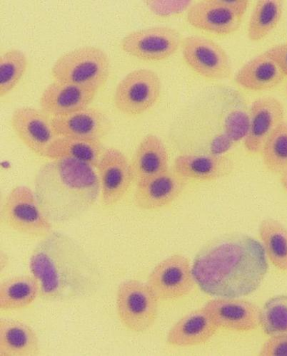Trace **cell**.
Wrapping results in <instances>:
<instances>
[{
    "label": "cell",
    "mask_w": 287,
    "mask_h": 356,
    "mask_svg": "<svg viewBox=\"0 0 287 356\" xmlns=\"http://www.w3.org/2000/svg\"><path fill=\"white\" fill-rule=\"evenodd\" d=\"M195 284L215 298L240 299L261 286L268 271L263 245L247 234L221 237L201 250L192 264Z\"/></svg>",
    "instance_id": "cell-1"
},
{
    "label": "cell",
    "mask_w": 287,
    "mask_h": 356,
    "mask_svg": "<svg viewBox=\"0 0 287 356\" xmlns=\"http://www.w3.org/2000/svg\"><path fill=\"white\" fill-rule=\"evenodd\" d=\"M41 298L47 302L70 303L87 298L100 281L92 257L71 236L52 232L43 237L30 260Z\"/></svg>",
    "instance_id": "cell-2"
},
{
    "label": "cell",
    "mask_w": 287,
    "mask_h": 356,
    "mask_svg": "<svg viewBox=\"0 0 287 356\" xmlns=\"http://www.w3.org/2000/svg\"><path fill=\"white\" fill-rule=\"evenodd\" d=\"M35 194L52 224L69 222L88 212L98 200L97 168L71 159L50 160L37 172Z\"/></svg>",
    "instance_id": "cell-3"
},
{
    "label": "cell",
    "mask_w": 287,
    "mask_h": 356,
    "mask_svg": "<svg viewBox=\"0 0 287 356\" xmlns=\"http://www.w3.org/2000/svg\"><path fill=\"white\" fill-rule=\"evenodd\" d=\"M110 73L107 54L101 49L82 47L67 52L54 64L51 74L54 81L89 87L99 92Z\"/></svg>",
    "instance_id": "cell-4"
},
{
    "label": "cell",
    "mask_w": 287,
    "mask_h": 356,
    "mask_svg": "<svg viewBox=\"0 0 287 356\" xmlns=\"http://www.w3.org/2000/svg\"><path fill=\"white\" fill-rule=\"evenodd\" d=\"M158 302L148 284L137 280L123 282L117 292L116 305L120 321L135 334L147 332L158 316Z\"/></svg>",
    "instance_id": "cell-5"
},
{
    "label": "cell",
    "mask_w": 287,
    "mask_h": 356,
    "mask_svg": "<svg viewBox=\"0 0 287 356\" xmlns=\"http://www.w3.org/2000/svg\"><path fill=\"white\" fill-rule=\"evenodd\" d=\"M1 218L12 229L30 236L43 238L52 232V224L41 210L35 193L25 186H17L8 195Z\"/></svg>",
    "instance_id": "cell-6"
},
{
    "label": "cell",
    "mask_w": 287,
    "mask_h": 356,
    "mask_svg": "<svg viewBox=\"0 0 287 356\" xmlns=\"http://www.w3.org/2000/svg\"><path fill=\"white\" fill-rule=\"evenodd\" d=\"M161 90V80L156 72L149 69L136 70L118 83L114 96V104L122 113L138 116L157 104Z\"/></svg>",
    "instance_id": "cell-7"
},
{
    "label": "cell",
    "mask_w": 287,
    "mask_h": 356,
    "mask_svg": "<svg viewBox=\"0 0 287 356\" xmlns=\"http://www.w3.org/2000/svg\"><path fill=\"white\" fill-rule=\"evenodd\" d=\"M183 41L176 29L154 26L130 33L122 40L121 47L125 53L141 60L160 62L176 53Z\"/></svg>",
    "instance_id": "cell-8"
},
{
    "label": "cell",
    "mask_w": 287,
    "mask_h": 356,
    "mask_svg": "<svg viewBox=\"0 0 287 356\" xmlns=\"http://www.w3.org/2000/svg\"><path fill=\"white\" fill-rule=\"evenodd\" d=\"M194 284L189 261L182 254L171 255L160 262L147 283L159 301L183 298L193 290Z\"/></svg>",
    "instance_id": "cell-9"
},
{
    "label": "cell",
    "mask_w": 287,
    "mask_h": 356,
    "mask_svg": "<svg viewBox=\"0 0 287 356\" xmlns=\"http://www.w3.org/2000/svg\"><path fill=\"white\" fill-rule=\"evenodd\" d=\"M183 56L188 67L201 76L224 80L232 74V66L224 49L210 39L192 35L183 39Z\"/></svg>",
    "instance_id": "cell-10"
},
{
    "label": "cell",
    "mask_w": 287,
    "mask_h": 356,
    "mask_svg": "<svg viewBox=\"0 0 287 356\" xmlns=\"http://www.w3.org/2000/svg\"><path fill=\"white\" fill-rule=\"evenodd\" d=\"M97 170L101 204L110 209L124 199L134 181L132 163L116 148L109 147L105 149Z\"/></svg>",
    "instance_id": "cell-11"
},
{
    "label": "cell",
    "mask_w": 287,
    "mask_h": 356,
    "mask_svg": "<svg viewBox=\"0 0 287 356\" xmlns=\"http://www.w3.org/2000/svg\"><path fill=\"white\" fill-rule=\"evenodd\" d=\"M11 127L18 138L36 155L46 158L49 147L57 136L50 116L32 107L16 109Z\"/></svg>",
    "instance_id": "cell-12"
},
{
    "label": "cell",
    "mask_w": 287,
    "mask_h": 356,
    "mask_svg": "<svg viewBox=\"0 0 287 356\" xmlns=\"http://www.w3.org/2000/svg\"><path fill=\"white\" fill-rule=\"evenodd\" d=\"M283 104L272 97L258 98L251 104L244 145L251 155L261 154L273 132L284 122Z\"/></svg>",
    "instance_id": "cell-13"
},
{
    "label": "cell",
    "mask_w": 287,
    "mask_h": 356,
    "mask_svg": "<svg viewBox=\"0 0 287 356\" xmlns=\"http://www.w3.org/2000/svg\"><path fill=\"white\" fill-rule=\"evenodd\" d=\"M59 137H72L102 141L110 132L108 116L100 109L87 107L67 114L50 116Z\"/></svg>",
    "instance_id": "cell-14"
},
{
    "label": "cell",
    "mask_w": 287,
    "mask_h": 356,
    "mask_svg": "<svg viewBox=\"0 0 287 356\" xmlns=\"http://www.w3.org/2000/svg\"><path fill=\"white\" fill-rule=\"evenodd\" d=\"M204 309L219 330L249 332L261 326V309L248 301L217 298L208 302Z\"/></svg>",
    "instance_id": "cell-15"
},
{
    "label": "cell",
    "mask_w": 287,
    "mask_h": 356,
    "mask_svg": "<svg viewBox=\"0 0 287 356\" xmlns=\"http://www.w3.org/2000/svg\"><path fill=\"white\" fill-rule=\"evenodd\" d=\"M187 182L173 170L137 183L134 202L138 209L156 211L173 202L183 193Z\"/></svg>",
    "instance_id": "cell-16"
},
{
    "label": "cell",
    "mask_w": 287,
    "mask_h": 356,
    "mask_svg": "<svg viewBox=\"0 0 287 356\" xmlns=\"http://www.w3.org/2000/svg\"><path fill=\"white\" fill-rule=\"evenodd\" d=\"M98 93L89 87L54 81L42 93L40 108L49 116L67 114L88 107Z\"/></svg>",
    "instance_id": "cell-17"
},
{
    "label": "cell",
    "mask_w": 287,
    "mask_h": 356,
    "mask_svg": "<svg viewBox=\"0 0 287 356\" xmlns=\"http://www.w3.org/2000/svg\"><path fill=\"white\" fill-rule=\"evenodd\" d=\"M243 17L222 4L219 0L199 1L188 9L187 20L196 29L226 36L238 31Z\"/></svg>",
    "instance_id": "cell-18"
},
{
    "label": "cell",
    "mask_w": 287,
    "mask_h": 356,
    "mask_svg": "<svg viewBox=\"0 0 287 356\" xmlns=\"http://www.w3.org/2000/svg\"><path fill=\"white\" fill-rule=\"evenodd\" d=\"M219 329L203 308L181 318L168 333L166 342L176 347H192L210 341Z\"/></svg>",
    "instance_id": "cell-19"
},
{
    "label": "cell",
    "mask_w": 287,
    "mask_h": 356,
    "mask_svg": "<svg viewBox=\"0 0 287 356\" xmlns=\"http://www.w3.org/2000/svg\"><path fill=\"white\" fill-rule=\"evenodd\" d=\"M232 164L225 158L185 154L175 161L173 170L187 182L204 183L219 179L231 173Z\"/></svg>",
    "instance_id": "cell-20"
},
{
    "label": "cell",
    "mask_w": 287,
    "mask_h": 356,
    "mask_svg": "<svg viewBox=\"0 0 287 356\" xmlns=\"http://www.w3.org/2000/svg\"><path fill=\"white\" fill-rule=\"evenodd\" d=\"M285 75L266 52L257 56L245 65L235 76L236 82L247 90H270L279 85Z\"/></svg>",
    "instance_id": "cell-21"
},
{
    "label": "cell",
    "mask_w": 287,
    "mask_h": 356,
    "mask_svg": "<svg viewBox=\"0 0 287 356\" xmlns=\"http://www.w3.org/2000/svg\"><path fill=\"white\" fill-rule=\"evenodd\" d=\"M39 355V340L30 325L13 319H3L0 321V355Z\"/></svg>",
    "instance_id": "cell-22"
},
{
    "label": "cell",
    "mask_w": 287,
    "mask_h": 356,
    "mask_svg": "<svg viewBox=\"0 0 287 356\" xmlns=\"http://www.w3.org/2000/svg\"><path fill=\"white\" fill-rule=\"evenodd\" d=\"M131 163L137 183L167 171L169 157L165 145L155 135L146 136L139 144Z\"/></svg>",
    "instance_id": "cell-23"
},
{
    "label": "cell",
    "mask_w": 287,
    "mask_h": 356,
    "mask_svg": "<svg viewBox=\"0 0 287 356\" xmlns=\"http://www.w3.org/2000/svg\"><path fill=\"white\" fill-rule=\"evenodd\" d=\"M105 149L102 141L72 137H57L46 159H71L97 168Z\"/></svg>",
    "instance_id": "cell-24"
},
{
    "label": "cell",
    "mask_w": 287,
    "mask_h": 356,
    "mask_svg": "<svg viewBox=\"0 0 287 356\" xmlns=\"http://www.w3.org/2000/svg\"><path fill=\"white\" fill-rule=\"evenodd\" d=\"M40 296L39 284L33 275L15 277L0 286V309L3 311L26 309L33 305Z\"/></svg>",
    "instance_id": "cell-25"
},
{
    "label": "cell",
    "mask_w": 287,
    "mask_h": 356,
    "mask_svg": "<svg viewBox=\"0 0 287 356\" xmlns=\"http://www.w3.org/2000/svg\"><path fill=\"white\" fill-rule=\"evenodd\" d=\"M261 239L267 257L277 270L287 272V229L279 221L267 218L261 223Z\"/></svg>",
    "instance_id": "cell-26"
},
{
    "label": "cell",
    "mask_w": 287,
    "mask_h": 356,
    "mask_svg": "<svg viewBox=\"0 0 287 356\" xmlns=\"http://www.w3.org/2000/svg\"><path fill=\"white\" fill-rule=\"evenodd\" d=\"M283 13V5L279 0H261L251 13L247 35L252 42H261L267 38L277 27Z\"/></svg>",
    "instance_id": "cell-27"
},
{
    "label": "cell",
    "mask_w": 287,
    "mask_h": 356,
    "mask_svg": "<svg viewBox=\"0 0 287 356\" xmlns=\"http://www.w3.org/2000/svg\"><path fill=\"white\" fill-rule=\"evenodd\" d=\"M27 65L26 55L19 49L8 50L0 57V97H5L17 86Z\"/></svg>",
    "instance_id": "cell-28"
},
{
    "label": "cell",
    "mask_w": 287,
    "mask_h": 356,
    "mask_svg": "<svg viewBox=\"0 0 287 356\" xmlns=\"http://www.w3.org/2000/svg\"><path fill=\"white\" fill-rule=\"evenodd\" d=\"M261 154L264 165L272 172L281 175L287 171V122L270 136Z\"/></svg>",
    "instance_id": "cell-29"
},
{
    "label": "cell",
    "mask_w": 287,
    "mask_h": 356,
    "mask_svg": "<svg viewBox=\"0 0 287 356\" xmlns=\"http://www.w3.org/2000/svg\"><path fill=\"white\" fill-rule=\"evenodd\" d=\"M261 327L270 337L287 334V296L270 299L261 312Z\"/></svg>",
    "instance_id": "cell-30"
},
{
    "label": "cell",
    "mask_w": 287,
    "mask_h": 356,
    "mask_svg": "<svg viewBox=\"0 0 287 356\" xmlns=\"http://www.w3.org/2000/svg\"><path fill=\"white\" fill-rule=\"evenodd\" d=\"M191 7L189 1H151L150 8L160 15L178 14Z\"/></svg>",
    "instance_id": "cell-31"
},
{
    "label": "cell",
    "mask_w": 287,
    "mask_h": 356,
    "mask_svg": "<svg viewBox=\"0 0 287 356\" xmlns=\"http://www.w3.org/2000/svg\"><path fill=\"white\" fill-rule=\"evenodd\" d=\"M263 356H287V334L270 337L260 352Z\"/></svg>",
    "instance_id": "cell-32"
},
{
    "label": "cell",
    "mask_w": 287,
    "mask_h": 356,
    "mask_svg": "<svg viewBox=\"0 0 287 356\" xmlns=\"http://www.w3.org/2000/svg\"><path fill=\"white\" fill-rule=\"evenodd\" d=\"M278 65L285 76H287V43L272 47L266 51Z\"/></svg>",
    "instance_id": "cell-33"
},
{
    "label": "cell",
    "mask_w": 287,
    "mask_h": 356,
    "mask_svg": "<svg viewBox=\"0 0 287 356\" xmlns=\"http://www.w3.org/2000/svg\"><path fill=\"white\" fill-rule=\"evenodd\" d=\"M220 3L243 17L246 13L249 1L246 0H219Z\"/></svg>",
    "instance_id": "cell-34"
},
{
    "label": "cell",
    "mask_w": 287,
    "mask_h": 356,
    "mask_svg": "<svg viewBox=\"0 0 287 356\" xmlns=\"http://www.w3.org/2000/svg\"><path fill=\"white\" fill-rule=\"evenodd\" d=\"M280 181L282 187L287 192V171L281 175Z\"/></svg>",
    "instance_id": "cell-35"
}]
</instances>
